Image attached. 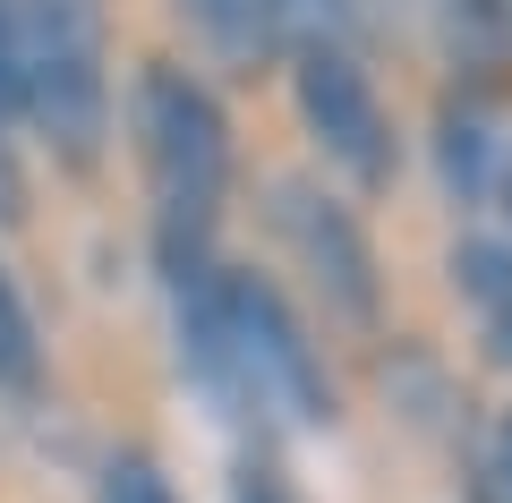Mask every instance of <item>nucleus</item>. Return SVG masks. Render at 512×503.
<instances>
[{
	"instance_id": "nucleus-1",
	"label": "nucleus",
	"mask_w": 512,
	"mask_h": 503,
	"mask_svg": "<svg viewBox=\"0 0 512 503\" xmlns=\"http://www.w3.org/2000/svg\"><path fill=\"white\" fill-rule=\"evenodd\" d=\"M180 290V333H188V376L222 401L231 418H256V427H325L333 393L325 367H316L299 316L282 307L274 282L256 273H205Z\"/></svg>"
},
{
	"instance_id": "nucleus-2",
	"label": "nucleus",
	"mask_w": 512,
	"mask_h": 503,
	"mask_svg": "<svg viewBox=\"0 0 512 503\" xmlns=\"http://www.w3.org/2000/svg\"><path fill=\"white\" fill-rule=\"evenodd\" d=\"M128 120H137V162H146L171 265H197V239L214 231L222 197H231V120L188 69H163V60L137 69Z\"/></svg>"
},
{
	"instance_id": "nucleus-3",
	"label": "nucleus",
	"mask_w": 512,
	"mask_h": 503,
	"mask_svg": "<svg viewBox=\"0 0 512 503\" xmlns=\"http://www.w3.org/2000/svg\"><path fill=\"white\" fill-rule=\"evenodd\" d=\"M18 35V103L52 137L60 162L86 171L111 128V69H103V9L94 0H9Z\"/></svg>"
},
{
	"instance_id": "nucleus-4",
	"label": "nucleus",
	"mask_w": 512,
	"mask_h": 503,
	"mask_svg": "<svg viewBox=\"0 0 512 503\" xmlns=\"http://www.w3.org/2000/svg\"><path fill=\"white\" fill-rule=\"evenodd\" d=\"M299 120H308V137L325 145V162H342L359 188H384L393 180V120H384L376 86H367V69L350 60V43H316V52H299Z\"/></svg>"
},
{
	"instance_id": "nucleus-5",
	"label": "nucleus",
	"mask_w": 512,
	"mask_h": 503,
	"mask_svg": "<svg viewBox=\"0 0 512 503\" xmlns=\"http://www.w3.org/2000/svg\"><path fill=\"white\" fill-rule=\"evenodd\" d=\"M274 231L299 248V265L325 290L333 316H350V324L376 316V256H367V231L350 222L342 197H325V188H308V180H282L274 188Z\"/></svg>"
},
{
	"instance_id": "nucleus-6",
	"label": "nucleus",
	"mask_w": 512,
	"mask_h": 503,
	"mask_svg": "<svg viewBox=\"0 0 512 503\" xmlns=\"http://www.w3.org/2000/svg\"><path fill=\"white\" fill-rule=\"evenodd\" d=\"M453 290L470 299V324L495 367H512V248L504 239H461L453 248Z\"/></svg>"
},
{
	"instance_id": "nucleus-7",
	"label": "nucleus",
	"mask_w": 512,
	"mask_h": 503,
	"mask_svg": "<svg viewBox=\"0 0 512 503\" xmlns=\"http://www.w3.org/2000/svg\"><path fill=\"white\" fill-rule=\"evenodd\" d=\"M188 18V35L222 60V69H256V60L282 52V26H274V0H171Z\"/></svg>"
},
{
	"instance_id": "nucleus-8",
	"label": "nucleus",
	"mask_w": 512,
	"mask_h": 503,
	"mask_svg": "<svg viewBox=\"0 0 512 503\" xmlns=\"http://www.w3.org/2000/svg\"><path fill=\"white\" fill-rule=\"evenodd\" d=\"M444 188L461 205L487 197V103H444Z\"/></svg>"
},
{
	"instance_id": "nucleus-9",
	"label": "nucleus",
	"mask_w": 512,
	"mask_h": 503,
	"mask_svg": "<svg viewBox=\"0 0 512 503\" xmlns=\"http://www.w3.org/2000/svg\"><path fill=\"white\" fill-rule=\"evenodd\" d=\"M436 18H444L453 60H470V69L504 60V43H512V0H436Z\"/></svg>"
},
{
	"instance_id": "nucleus-10",
	"label": "nucleus",
	"mask_w": 512,
	"mask_h": 503,
	"mask_svg": "<svg viewBox=\"0 0 512 503\" xmlns=\"http://www.w3.org/2000/svg\"><path fill=\"white\" fill-rule=\"evenodd\" d=\"M274 26H282V43H299V52H316V43H350L359 0H274Z\"/></svg>"
},
{
	"instance_id": "nucleus-11",
	"label": "nucleus",
	"mask_w": 512,
	"mask_h": 503,
	"mask_svg": "<svg viewBox=\"0 0 512 503\" xmlns=\"http://www.w3.org/2000/svg\"><path fill=\"white\" fill-rule=\"evenodd\" d=\"M18 384H35V316L0 273V393H18Z\"/></svg>"
},
{
	"instance_id": "nucleus-12",
	"label": "nucleus",
	"mask_w": 512,
	"mask_h": 503,
	"mask_svg": "<svg viewBox=\"0 0 512 503\" xmlns=\"http://www.w3.org/2000/svg\"><path fill=\"white\" fill-rule=\"evenodd\" d=\"M103 503H171V486H163V469H154V461L128 452V461L103 469Z\"/></svg>"
},
{
	"instance_id": "nucleus-13",
	"label": "nucleus",
	"mask_w": 512,
	"mask_h": 503,
	"mask_svg": "<svg viewBox=\"0 0 512 503\" xmlns=\"http://www.w3.org/2000/svg\"><path fill=\"white\" fill-rule=\"evenodd\" d=\"M239 503H291V486H282V469H239Z\"/></svg>"
},
{
	"instance_id": "nucleus-14",
	"label": "nucleus",
	"mask_w": 512,
	"mask_h": 503,
	"mask_svg": "<svg viewBox=\"0 0 512 503\" xmlns=\"http://www.w3.org/2000/svg\"><path fill=\"white\" fill-rule=\"evenodd\" d=\"M18 103V35H9V0H0V111Z\"/></svg>"
},
{
	"instance_id": "nucleus-15",
	"label": "nucleus",
	"mask_w": 512,
	"mask_h": 503,
	"mask_svg": "<svg viewBox=\"0 0 512 503\" xmlns=\"http://www.w3.org/2000/svg\"><path fill=\"white\" fill-rule=\"evenodd\" d=\"M0 214H18V171H9V154H0Z\"/></svg>"
},
{
	"instance_id": "nucleus-16",
	"label": "nucleus",
	"mask_w": 512,
	"mask_h": 503,
	"mask_svg": "<svg viewBox=\"0 0 512 503\" xmlns=\"http://www.w3.org/2000/svg\"><path fill=\"white\" fill-rule=\"evenodd\" d=\"M504 503H512V427H504Z\"/></svg>"
}]
</instances>
